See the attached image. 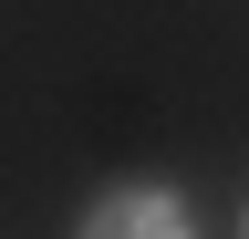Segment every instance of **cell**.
I'll use <instances>...</instances> for the list:
<instances>
[{"mask_svg":"<svg viewBox=\"0 0 249 239\" xmlns=\"http://www.w3.org/2000/svg\"><path fill=\"white\" fill-rule=\"evenodd\" d=\"M83 239H197V229H187V208H177L166 187H114V198L83 219Z\"/></svg>","mask_w":249,"mask_h":239,"instance_id":"1","label":"cell"}]
</instances>
